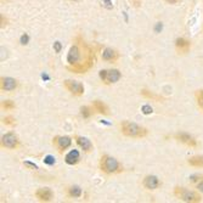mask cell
I'll use <instances>...</instances> for the list:
<instances>
[{
  "label": "cell",
  "instance_id": "cell-1",
  "mask_svg": "<svg viewBox=\"0 0 203 203\" xmlns=\"http://www.w3.org/2000/svg\"><path fill=\"white\" fill-rule=\"evenodd\" d=\"M120 130L128 137H144L147 135L146 128L140 127L135 123H130V122H127V120L120 124Z\"/></svg>",
  "mask_w": 203,
  "mask_h": 203
},
{
  "label": "cell",
  "instance_id": "cell-2",
  "mask_svg": "<svg viewBox=\"0 0 203 203\" xmlns=\"http://www.w3.org/2000/svg\"><path fill=\"white\" fill-rule=\"evenodd\" d=\"M100 168L102 171L107 174H114V173H118V171L122 170V166L119 164V162L111 157V156H102L101 157V161H100Z\"/></svg>",
  "mask_w": 203,
  "mask_h": 203
},
{
  "label": "cell",
  "instance_id": "cell-3",
  "mask_svg": "<svg viewBox=\"0 0 203 203\" xmlns=\"http://www.w3.org/2000/svg\"><path fill=\"white\" fill-rule=\"evenodd\" d=\"M174 194L179 199H182L184 202H190V203L201 202V196L197 194V192L186 190L184 187H175Z\"/></svg>",
  "mask_w": 203,
  "mask_h": 203
},
{
  "label": "cell",
  "instance_id": "cell-4",
  "mask_svg": "<svg viewBox=\"0 0 203 203\" xmlns=\"http://www.w3.org/2000/svg\"><path fill=\"white\" fill-rule=\"evenodd\" d=\"M122 74L118 69H104L100 71V78L105 84H113L120 79Z\"/></svg>",
  "mask_w": 203,
  "mask_h": 203
},
{
  "label": "cell",
  "instance_id": "cell-5",
  "mask_svg": "<svg viewBox=\"0 0 203 203\" xmlns=\"http://www.w3.org/2000/svg\"><path fill=\"white\" fill-rule=\"evenodd\" d=\"M65 86H66V89L69 91L71 94H73L76 96H80V95H83V93H84L83 84H80L79 82H76V80L67 79L65 82Z\"/></svg>",
  "mask_w": 203,
  "mask_h": 203
},
{
  "label": "cell",
  "instance_id": "cell-6",
  "mask_svg": "<svg viewBox=\"0 0 203 203\" xmlns=\"http://www.w3.org/2000/svg\"><path fill=\"white\" fill-rule=\"evenodd\" d=\"M1 143H3L4 147L10 148V150H14V148H16L18 146V139H17V136L14 133H7V134H5L3 136Z\"/></svg>",
  "mask_w": 203,
  "mask_h": 203
},
{
  "label": "cell",
  "instance_id": "cell-7",
  "mask_svg": "<svg viewBox=\"0 0 203 203\" xmlns=\"http://www.w3.org/2000/svg\"><path fill=\"white\" fill-rule=\"evenodd\" d=\"M80 49L77 46V45H73L72 48L69 49V53L67 55V61L69 65H77L79 63V60H80Z\"/></svg>",
  "mask_w": 203,
  "mask_h": 203
},
{
  "label": "cell",
  "instance_id": "cell-8",
  "mask_svg": "<svg viewBox=\"0 0 203 203\" xmlns=\"http://www.w3.org/2000/svg\"><path fill=\"white\" fill-rule=\"evenodd\" d=\"M54 144L60 152H62L71 146L72 140H71V137H68V136H56L54 139Z\"/></svg>",
  "mask_w": 203,
  "mask_h": 203
},
{
  "label": "cell",
  "instance_id": "cell-9",
  "mask_svg": "<svg viewBox=\"0 0 203 203\" xmlns=\"http://www.w3.org/2000/svg\"><path fill=\"white\" fill-rule=\"evenodd\" d=\"M175 139L178 141H180V143L185 144L187 146H191V147H195L197 145V141L195 140V137L191 136L187 133H178V134H175Z\"/></svg>",
  "mask_w": 203,
  "mask_h": 203
},
{
  "label": "cell",
  "instance_id": "cell-10",
  "mask_svg": "<svg viewBox=\"0 0 203 203\" xmlns=\"http://www.w3.org/2000/svg\"><path fill=\"white\" fill-rule=\"evenodd\" d=\"M35 196L39 201H42V202H49V201H51L53 199V191L50 190V189H39L37 192H35Z\"/></svg>",
  "mask_w": 203,
  "mask_h": 203
},
{
  "label": "cell",
  "instance_id": "cell-11",
  "mask_svg": "<svg viewBox=\"0 0 203 203\" xmlns=\"http://www.w3.org/2000/svg\"><path fill=\"white\" fill-rule=\"evenodd\" d=\"M159 185H161V182H159L158 178L155 175H148L144 179V186L147 190H156L159 187Z\"/></svg>",
  "mask_w": 203,
  "mask_h": 203
},
{
  "label": "cell",
  "instance_id": "cell-12",
  "mask_svg": "<svg viewBox=\"0 0 203 203\" xmlns=\"http://www.w3.org/2000/svg\"><path fill=\"white\" fill-rule=\"evenodd\" d=\"M190 46H191L190 42L186 40L185 38H179L175 42V48H176L179 54H186L190 50Z\"/></svg>",
  "mask_w": 203,
  "mask_h": 203
},
{
  "label": "cell",
  "instance_id": "cell-13",
  "mask_svg": "<svg viewBox=\"0 0 203 203\" xmlns=\"http://www.w3.org/2000/svg\"><path fill=\"white\" fill-rule=\"evenodd\" d=\"M77 140V144L78 146L82 148L83 151L85 152H90L91 150H93V144H91V141L88 139V137H84V136H77L76 137Z\"/></svg>",
  "mask_w": 203,
  "mask_h": 203
},
{
  "label": "cell",
  "instance_id": "cell-14",
  "mask_svg": "<svg viewBox=\"0 0 203 203\" xmlns=\"http://www.w3.org/2000/svg\"><path fill=\"white\" fill-rule=\"evenodd\" d=\"M17 86V82L14 79V78H10V77H6V78H3L1 79V89L5 90V91H12L15 90Z\"/></svg>",
  "mask_w": 203,
  "mask_h": 203
},
{
  "label": "cell",
  "instance_id": "cell-15",
  "mask_svg": "<svg viewBox=\"0 0 203 203\" xmlns=\"http://www.w3.org/2000/svg\"><path fill=\"white\" fill-rule=\"evenodd\" d=\"M79 159H80V155H79V152H78L77 150L69 151L68 153L66 155V157H65L66 163H67V164H71V166L77 164L78 162H79Z\"/></svg>",
  "mask_w": 203,
  "mask_h": 203
},
{
  "label": "cell",
  "instance_id": "cell-16",
  "mask_svg": "<svg viewBox=\"0 0 203 203\" xmlns=\"http://www.w3.org/2000/svg\"><path fill=\"white\" fill-rule=\"evenodd\" d=\"M102 58L105 61H109V62H114V61L118 58V53L116 50L111 49V48H106L102 51Z\"/></svg>",
  "mask_w": 203,
  "mask_h": 203
},
{
  "label": "cell",
  "instance_id": "cell-17",
  "mask_svg": "<svg viewBox=\"0 0 203 203\" xmlns=\"http://www.w3.org/2000/svg\"><path fill=\"white\" fill-rule=\"evenodd\" d=\"M93 106H94V109L96 111V112H99V113H101V114H108V113H109V112H108L107 106H106L104 102H101V101H99V100L94 101Z\"/></svg>",
  "mask_w": 203,
  "mask_h": 203
},
{
  "label": "cell",
  "instance_id": "cell-18",
  "mask_svg": "<svg viewBox=\"0 0 203 203\" xmlns=\"http://www.w3.org/2000/svg\"><path fill=\"white\" fill-rule=\"evenodd\" d=\"M189 164L196 168H203V156H194L189 158Z\"/></svg>",
  "mask_w": 203,
  "mask_h": 203
},
{
  "label": "cell",
  "instance_id": "cell-19",
  "mask_svg": "<svg viewBox=\"0 0 203 203\" xmlns=\"http://www.w3.org/2000/svg\"><path fill=\"white\" fill-rule=\"evenodd\" d=\"M68 195L71 197H73V198H78V197L82 196V189H80L79 186H76V185L71 186L68 189Z\"/></svg>",
  "mask_w": 203,
  "mask_h": 203
},
{
  "label": "cell",
  "instance_id": "cell-20",
  "mask_svg": "<svg viewBox=\"0 0 203 203\" xmlns=\"http://www.w3.org/2000/svg\"><path fill=\"white\" fill-rule=\"evenodd\" d=\"M1 107H3L4 109H6V111H11V109L15 108V104L12 102L11 100H5V101H3Z\"/></svg>",
  "mask_w": 203,
  "mask_h": 203
},
{
  "label": "cell",
  "instance_id": "cell-21",
  "mask_svg": "<svg viewBox=\"0 0 203 203\" xmlns=\"http://www.w3.org/2000/svg\"><path fill=\"white\" fill-rule=\"evenodd\" d=\"M80 113H82V116L84 118H89L91 116V111H90V108L88 106H83L82 108H80Z\"/></svg>",
  "mask_w": 203,
  "mask_h": 203
},
{
  "label": "cell",
  "instance_id": "cell-22",
  "mask_svg": "<svg viewBox=\"0 0 203 203\" xmlns=\"http://www.w3.org/2000/svg\"><path fill=\"white\" fill-rule=\"evenodd\" d=\"M196 96H197V102H198V105L201 106V108H203V90H198Z\"/></svg>",
  "mask_w": 203,
  "mask_h": 203
},
{
  "label": "cell",
  "instance_id": "cell-23",
  "mask_svg": "<svg viewBox=\"0 0 203 203\" xmlns=\"http://www.w3.org/2000/svg\"><path fill=\"white\" fill-rule=\"evenodd\" d=\"M3 122H4V124H6V125H15V118H12V117H5L4 119H3Z\"/></svg>",
  "mask_w": 203,
  "mask_h": 203
},
{
  "label": "cell",
  "instance_id": "cell-24",
  "mask_svg": "<svg viewBox=\"0 0 203 203\" xmlns=\"http://www.w3.org/2000/svg\"><path fill=\"white\" fill-rule=\"evenodd\" d=\"M143 95L146 96V97H148V99H153V100H156V101L161 100V97H158V96H156V95H153V94H150L147 90H143Z\"/></svg>",
  "mask_w": 203,
  "mask_h": 203
},
{
  "label": "cell",
  "instance_id": "cell-25",
  "mask_svg": "<svg viewBox=\"0 0 203 203\" xmlns=\"http://www.w3.org/2000/svg\"><path fill=\"white\" fill-rule=\"evenodd\" d=\"M141 111H143L144 114H150V113H152V107L150 105H144L141 107Z\"/></svg>",
  "mask_w": 203,
  "mask_h": 203
},
{
  "label": "cell",
  "instance_id": "cell-26",
  "mask_svg": "<svg viewBox=\"0 0 203 203\" xmlns=\"http://www.w3.org/2000/svg\"><path fill=\"white\" fill-rule=\"evenodd\" d=\"M44 162H45L46 164H50V166H51V164L55 163V158H54L53 156H46L45 159H44Z\"/></svg>",
  "mask_w": 203,
  "mask_h": 203
},
{
  "label": "cell",
  "instance_id": "cell-27",
  "mask_svg": "<svg viewBox=\"0 0 203 203\" xmlns=\"http://www.w3.org/2000/svg\"><path fill=\"white\" fill-rule=\"evenodd\" d=\"M202 179H203V175H198V174H197V175L191 176V178H190V181H191V182H196V184H197V182H198L199 180H202Z\"/></svg>",
  "mask_w": 203,
  "mask_h": 203
},
{
  "label": "cell",
  "instance_id": "cell-28",
  "mask_svg": "<svg viewBox=\"0 0 203 203\" xmlns=\"http://www.w3.org/2000/svg\"><path fill=\"white\" fill-rule=\"evenodd\" d=\"M102 4L107 9H112V0H102Z\"/></svg>",
  "mask_w": 203,
  "mask_h": 203
},
{
  "label": "cell",
  "instance_id": "cell-29",
  "mask_svg": "<svg viewBox=\"0 0 203 203\" xmlns=\"http://www.w3.org/2000/svg\"><path fill=\"white\" fill-rule=\"evenodd\" d=\"M196 187H197V190L198 191H201V192H203V179L202 180H199L197 184H196Z\"/></svg>",
  "mask_w": 203,
  "mask_h": 203
},
{
  "label": "cell",
  "instance_id": "cell-30",
  "mask_svg": "<svg viewBox=\"0 0 203 203\" xmlns=\"http://www.w3.org/2000/svg\"><path fill=\"white\" fill-rule=\"evenodd\" d=\"M28 39H29L28 35H27V34H23V35L21 37V44H23V45L27 44V43H28Z\"/></svg>",
  "mask_w": 203,
  "mask_h": 203
},
{
  "label": "cell",
  "instance_id": "cell-31",
  "mask_svg": "<svg viewBox=\"0 0 203 203\" xmlns=\"http://www.w3.org/2000/svg\"><path fill=\"white\" fill-rule=\"evenodd\" d=\"M54 49H55L56 53H60V51H61V44H60V42H56V43L54 44Z\"/></svg>",
  "mask_w": 203,
  "mask_h": 203
},
{
  "label": "cell",
  "instance_id": "cell-32",
  "mask_svg": "<svg viewBox=\"0 0 203 203\" xmlns=\"http://www.w3.org/2000/svg\"><path fill=\"white\" fill-rule=\"evenodd\" d=\"M24 164H26V166H28V167H30L32 169H37V166H35V164H32V163H29V162H26Z\"/></svg>",
  "mask_w": 203,
  "mask_h": 203
},
{
  "label": "cell",
  "instance_id": "cell-33",
  "mask_svg": "<svg viewBox=\"0 0 203 203\" xmlns=\"http://www.w3.org/2000/svg\"><path fill=\"white\" fill-rule=\"evenodd\" d=\"M167 3H170V4H178V3H180L181 0H166Z\"/></svg>",
  "mask_w": 203,
  "mask_h": 203
}]
</instances>
